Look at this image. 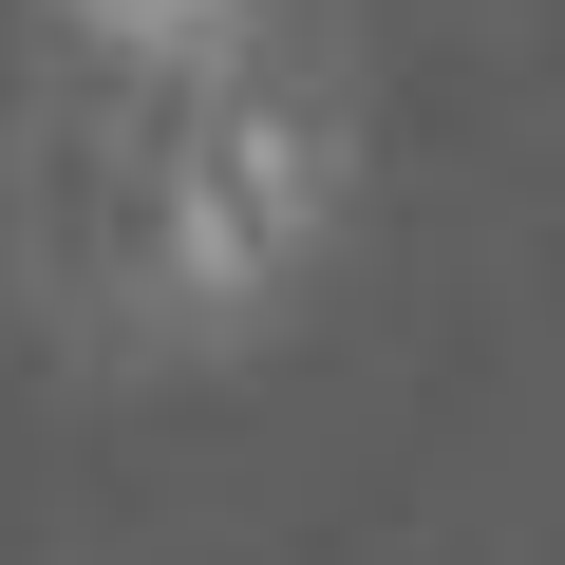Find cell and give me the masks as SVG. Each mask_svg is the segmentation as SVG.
Masks as SVG:
<instances>
[{"label": "cell", "mask_w": 565, "mask_h": 565, "mask_svg": "<svg viewBox=\"0 0 565 565\" xmlns=\"http://www.w3.org/2000/svg\"><path fill=\"white\" fill-rule=\"evenodd\" d=\"M321 226H340V132L302 114V95H207L189 114V151H170V207H151V264H170V302L189 321H264L282 282L321 264Z\"/></svg>", "instance_id": "6da1fadb"}, {"label": "cell", "mask_w": 565, "mask_h": 565, "mask_svg": "<svg viewBox=\"0 0 565 565\" xmlns=\"http://www.w3.org/2000/svg\"><path fill=\"white\" fill-rule=\"evenodd\" d=\"M57 39H76V57H114V76H189V57H226V39H245V0H57Z\"/></svg>", "instance_id": "7a4b0ae2"}]
</instances>
